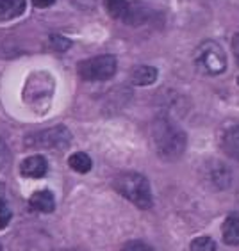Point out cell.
I'll list each match as a JSON object with an SVG mask.
<instances>
[{
	"label": "cell",
	"instance_id": "2e32d148",
	"mask_svg": "<svg viewBox=\"0 0 239 251\" xmlns=\"http://www.w3.org/2000/svg\"><path fill=\"white\" fill-rule=\"evenodd\" d=\"M189 251H216V242L211 237H196L191 241Z\"/></svg>",
	"mask_w": 239,
	"mask_h": 251
},
{
	"label": "cell",
	"instance_id": "d4e9b609",
	"mask_svg": "<svg viewBox=\"0 0 239 251\" xmlns=\"http://www.w3.org/2000/svg\"><path fill=\"white\" fill-rule=\"evenodd\" d=\"M238 84H239V77H238Z\"/></svg>",
	"mask_w": 239,
	"mask_h": 251
},
{
	"label": "cell",
	"instance_id": "9c48e42d",
	"mask_svg": "<svg viewBox=\"0 0 239 251\" xmlns=\"http://www.w3.org/2000/svg\"><path fill=\"white\" fill-rule=\"evenodd\" d=\"M29 205L34 210H38V212H43V214L54 212L55 208L54 194L50 193V191H36L29 198Z\"/></svg>",
	"mask_w": 239,
	"mask_h": 251
},
{
	"label": "cell",
	"instance_id": "8992f818",
	"mask_svg": "<svg viewBox=\"0 0 239 251\" xmlns=\"http://www.w3.org/2000/svg\"><path fill=\"white\" fill-rule=\"evenodd\" d=\"M205 173V184L216 191H227L234 184V173L227 164L220 160H211L207 162L204 169Z\"/></svg>",
	"mask_w": 239,
	"mask_h": 251
},
{
	"label": "cell",
	"instance_id": "3957f363",
	"mask_svg": "<svg viewBox=\"0 0 239 251\" xmlns=\"http://www.w3.org/2000/svg\"><path fill=\"white\" fill-rule=\"evenodd\" d=\"M195 64L205 75H221L227 70V57L216 41H204L195 50Z\"/></svg>",
	"mask_w": 239,
	"mask_h": 251
},
{
	"label": "cell",
	"instance_id": "ffe728a7",
	"mask_svg": "<svg viewBox=\"0 0 239 251\" xmlns=\"http://www.w3.org/2000/svg\"><path fill=\"white\" fill-rule=\"evenodd\" d=\"M11 218H13V212H11L9 205L5 203V200L0 198V230L9 225Z\"/></svg>",
	"mask_w": 239,
	"mask_h": 251
},
{
	"label": "cell",
	"instance_id": "ac0fdd59",
	"mask_svg": "<svg viewBox=\"0 0 239 251\" xmlns=\"http://www.w3.org/2000/svg\"><path fill=\"white\" fill-rule=\"evenodd\" d=\"M120 251H156L145 241H127Z\"/></svg>",
	"mask_w": 239,
	"mask_h": 251
},
{
	"label": "cell",
	"instance_id": "8fae6325",
	"mask_svg": "<svg viewBox=\"0 0 239 251\" xmlns=\"http://www.w3.org/2000/svg\"><path fill=\"white\" fill-rule=\"evenodd\" d=\"M221 235L223 242L229 246H239V216L238 214H230L229 218L223 221L221 226Z\"/></svg>",
	"mask_w": 239,
	"mask_h": 251
},
{
	"label": "cell",
	"instance_id": "9a60e30c",
	"mask_svg": "<svg viewBox=\"0 0 239 251\" xmlns=\"http://www.w3.org/2000/svg\"><path fill=\"white\" fill-rule=\"evenodd\" d=\"M104 5L112 18L123 20V16L127 15L131 2L129 0H104Z\"/></svg>",
	"mask_w": 239,
	"mask_h": 251
},
{
	"label": "cell",
	"instance_id": "603a6c76",
	"mask_svg": "<svg viewBox=\"0 0 239 251\" xmlns=\"http://www.w3.org/2000/svg\"><path fill=\"white\" fill-rule=\"evenodd\" d=\"M232 52H234L236 61L239 64V34H236L234 38H232Z\"/></svg>",
	"mask_w": 239,
	"mask_h": 251
},
{
	"label": "cell",
	"instance_id": "30bf717a",
	"mask_svg": "<svg viewBox=\"0 0 239 251\" xmlns=\"http://www.w3.org/2000/svg\"><path fill=\"white\" fill-rule=\"evenodd\" d=\"M221 150L230 159L239 160V125L232 126L221 137Z\"/></svg>",
	"mask_w": 239,
	"mask_h": 251
},
{
	"label": "cell",
	"instance_id": "5b68a950",
	"mask_svg": "<svg viewBox=\"0 0 239 251\" xmlns=\"http://www.w3.org/2000/svg\"><path fill=\"white\" fill-rule=\"evenodd\" d=\"M79 75L84 80L89 82H100V80H109V78L116 73V57L104 53L97 57L86 59L79 64Z\"/></svg>",
	"mask_w": 239,
	"mask_h": 251
},
{
	"label": "cell",
	"instance_id": "d6986e66",
	"mask_svg": "<svg viewBox=\"0 0 239 251\" xmlns=\"http://www.w3.org/2000/svg\"><path fill=\"white\" fill-rule=\"evenodd\" d=\"M50 47L55 50V52H64V50L70 49V45H72V41H70L68 38H63V36H57V34H54L52 38H50Z\"/></svg>",
	"mask_w": 239,
	"mask_h": 251
},
{
	"label": "cell",
	"instance_id": "484cf974",
	"mask_svg": "<svg viewBox=\"0 0 239 251\" xmlns=\"http://www.w3.org/2000/svg\"><path fill=\"white\" fill-rule=\"evenodd\" d=\"M0 251H2V248H0Z\"/></svg>",
	"mask_w": 239,
	"mask_h": 251
},
{
	"label": "cell",
	"instance_id": "52a82bcc",
	"mask_svg": "<svg viewBox=\"0 0 239 251\" xmlns=\"http://www.w3.org/2000/svg\"><path fill=\"white\" fill-rule=\"evenodd\" d=\"M47 171H49V164H47L45 157H41V155L27 157L20 166V173L24 176H29V178H41V176L47 175Z\"/></svg>",
	"mask_w": 239,
	"mask_h": 251
},
{
	"label": "cell",
	"instance_id": "7402d4cb",
	"mask_svg": "<svg viewBox=\"0 0 239 251\" xmlns=\"http://www.w3.org/2000/svg\"><path fill=\"white\" fill-rule=\"evenodd\" d=\"M55 0H32V4L34 7H39V9H45V7H50V5L54 4Z\"/></svg>",
	"mask_w": 239,
	"mask_h": 251
},
{
	"label": "cell",
	"instance_id": "44dd1931",
	"mask_svg": "<svg viewBox=\"0 0 239 251\" xmlns=\"http://www.w3.org/2000/svg\"><path fill=\"white\" fill-rule=\"evenodd\" d=\"M75 5H79L80 9H91L93 4H95V0H72Z\"/></svg>",
	"mask_w": 239,
	"mask_h": 251
},
{
	"label": "cell",
	"instance_id": "277c9868",
	"mask_svg": "<svg viewBox=\"0 0 239 251\" xmlns=\"http://www.w3.org/2000/svg\"><path fill=\"white\" fill-rule=\"evenodd\" d=\"M27 148H43V150H66L72 145V134L64 125H55L49 130H41L27 135Z\"/></svg>",
	"mask_w": 239,
	"mask_h": 251
},
{
	"label": "cell",
	"instance_id": "4fadbf2b",
	"mask_svg": "<svg viewBox=\"0 0 239 251\" xmlns=\"http://www.w3.org/2000/svg\"><path fill=\"white\" fill-rule=\"evenodd\" d=\"M25 0H0V22L18 18L24 15Z\"/></svg>",
	"mask_w": 239,
	"mask_h": 251
},
{
	"label": "cell",
	"instance_id": "5bb4252c",
	"mask_svg": "<svg viewBox=\"0 0 239 251\" xmlns=\"http://www.w3.org/2000/svg\"><path fill=\"white\" fill-rule=\"evenodd\" d=\"M68 166L74 169V171H77V173H88L89 169L93 168V160L88 153H84V151H77V153L70 155Z\"/></svg>",
	"mask_w": 239,
	"mask_h": 251
},
{
	"label": "cell",
	"instance_id": "7a4b0ae2",
	"mask_svg": "<svg viewBox=\"0 0 239 251\" xmlns=\"http://www.w3.org/2000/svg\"><path fill=\"white\" fill-rule=\"evenodd\" d=\"M112 185L123 198H127L131 203H134L137 208L148 210V208L154 207L150 182L145 175L136 173V171H125V173L118 175Z\"/></svg>",
	"mask_w": 239,
	"mask_h": 251
},
{
	"label": "cell",
	"instance_id": "7c38bea8",
	"mask_svg": "<svg viewBox=\"0 0 239 251\" xmlns=\"http://www.w3.org/2000/svg\"><path fill=\"white\" fill-rule=\"evenodd\" d=\"M157 80V68L154 66H136L131 73V82L134 86H150Z\"/></svg>",
	"mask_w": 239,
	"mask_h": 251
},
{
	"label": "cell",
	"instance_id": "6da1fadb",
	"mask_svg": "<svg viewBox=\"0 0 239 251\" xmlns=\"http://www.w3.org/2000/svg\"><path fill=\"white\" fill-rule=\"evenodd\" d=\"M150 134L154 148L162 160H177L184 155L187 146V135L170 118H157L152 123Z\"/></svg>",
	"mask_w": 239,
	"mask_h": 251
},
{
	"label": "cell",
	"instance_id": "e0dca14e",
	"mask_svg": "<svg viewBox=\"0 0 239 251\" xmlns=\"http://www.w3.org/2000/svg\"><path fill=\"white\" fill-rule=\"evenodd\" d=\"M11 150H9V146L5 145V141L0 137V173L2 171H5V169L11 166Z\"/></svg>",
	"mask_w": 239,
	"mask_h": 251
},
{
	"label": "cell",
	"instance_id": "cb8c5ba5",
	"mask_svg": "<svg viewBox=\"0 0 239 251\" xmlns=\"http://www.w3.org/2000/svg\"><path fill=\"white\" fill-rule=\"evenodd\" d=\"M59 251H84L80 248H68V250H59Z\"/></svg>",
	"mask_w": 239,
	"mask_h": 251
},
{
	"label": "cell",
	"instance_id": "ba28073f",
	"mask_svg": "<svg viewBox=\"0 0 239 251\" xmlns=\"http://www.w3.org/2000/svg\"><path fill=\"white\" fill-rule=\"evenodd\" d=\"M152 16V11L148 5H145L143 2H131L129 5L127 15L123 16L122 22H125L127 25H132V27H137V25L147 24Z\"/></svg>",
	"mask_w": 239,
	"mask_h": 251
}]
</instances>
